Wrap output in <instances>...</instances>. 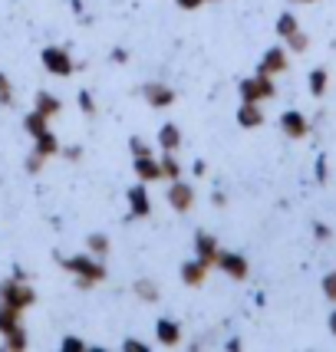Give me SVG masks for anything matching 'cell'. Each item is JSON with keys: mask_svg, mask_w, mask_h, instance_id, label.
Returning <instances> with one entry per match:
<instances>
[{"mask_svg": "<svg viewBox=\"0 0 336 352\" xmlns=\"http://www.w3.org/2000/svg\"><path fill=\"white\" fill-rule=\"evenodd\" d=\"M211 201H214V208H224V204H228V198H224L221 191H214V195H211Z\"/></svg>", "mask_w": 336, "mask_h": 352, "instance_id": "40", "label": "cell"}, {"mask_svg": "<svg viewBox=\"0 0 336 352\" xmlns=\"http://www.w3.org/2000/svg\"><path fill=\"white\" fill-rule=\"evenodd\" d=\"M280 132L291 142H300V138L310 135V119L304 112H297V109H287V112H280Z\"/></svg>", "mask_w": 336, "mask_h": 352, "instance_id": "9", "label": "cell"}, {"mask_svg": "<svg viewBox=\"0 0 336 352\" xmlns=\"http://www.w3.org/2000/svg\"><path fill=\"white\" fill-rule=\"evenodd\" d=\"M0 303H7V307L14 309H30L36 303V290H33L27 280H17V276H7V280H0Z\"/></svg>", "mask_w": 336, "mask_h": 352, "instance_id": "2", "label": "cell"}, {"mask_svg": "<svg viewBox=\"0 0 336 352\" xmlns=\"http://www.w3.org/2000/svg\"><path fill=\"white\" fill-rule=\"evenodd\" d=\"M320 293H323V300H330L336 307V270H330V274L320 280Z\"/></svg>", "mask_w": 336, "mask_h": 352, "instance_id": "28", "label": "cell"}, {"mask_svg": "<svg viewBox=\"0 0 336 352\" xmlns=\"http://www.w3.org/2000/svg\"><path fill=\"white\" fill-rule=\"evenodd\" d=\"M60 138L53 135V129H43L40 135H33V152H40L43 158H53V155H60Z\"/></svg>", "mask_w": 336, "mask_h": 352, "instance_id": "17", "label": "cell"}, {"mask_svg": "<svg viewBox=\"0 0 336 352\" xmlns=\"http://www.w3.org/2000/svg\"><path fill=\"white\" fill-rule=\"evenodd\" d=\"M142 99L152 109H171L178 96H175V89H171L168 82H145V86H142Z\"/></svg>", "mask_w": 336, "mask_h": 352, "instance_id": "10", "label": "cell"}, {"mask_svg": "<svg viewBox=\"0 0 336 352\" xmlns=\"http://www.w3.org/2000/svg\"><path fill=\"white\" fill-rule=\"evenodd\" d=\"M132 293H136L142 303H158V300H162L158 283H155V280H149V276H138L136 283H132Z\"/></svg>", "mask_w": 336, "mask_h": 352, "instance_id": "19", "label": "cell"}, {"mask_svg": "<svg viewBox=\"0 0 336 352\" xmlns=\"http://www.w3.org/2000/svg\"><path fill=\"white\" fill-rule=\"evenodd\" d=\"M306 86H310V96H313V99H323V96H326V86H330V69H323V66L310 69Z\"/></svg>", "mask_w": 336, "mask_h": 352, "instance_id": "20", "label": "cell"}, {"mask_svg": "<svg viewBox=\"0 0 336 352\" xmlns=\"http://www.w3.org/2000/svg\"><path fill=\"white\" fill-rule=\"evenodd\" d=\"M191 171H195V175H198V178H201V175H204V171H208V165H204V162H201V158H198V162H195V165H191Z\"/></svg>", "mask_w": 336, "mask_h": 352, "instance_id": "41", "label": "cell"}, {"mask_svg": "<svg viewBox=\"0 0 336 352\" xmlns=\"http://www.w3.org/2000/svg\"><path fill=\"white\" fill-rule=\"evenodd\" d=\"M165 198L178 214H188V211L195 208V188H191L188 182H182V178H175V182H168Z\"/></svg>", "mask_w": 336, "mask_h": 352, "instance_id": "7", "label": "cell"}, {"mask_svg": "<svg viewBox=\"0 0 336 352\" xmlns=\"http://www.w3.org/2000/svg\"><path fill=\"white\" fill-rule=\"evenodd\" d=\"M208 3H211V0H208Z\"/></svg>", "mask_w": 336, "mask_h": 352, "instance_id": "45", "label": "cell"}, {"mask_svg": "<svg viewBox=\"0 0 336 352\" xmlns=\"http://www.w3.org/2000/svg\"><path fill=\"white\" fill-rule=\"evenodd\" d=\"M238 125H241V129H260V125H264L260 102H241V109H238Z\"/></svg>", "mask_w": 336, "mask_h": 352, "instance_id": "18", "label": "cell"}, {"mask_svg": "<svg viewBox=\"0 0 336 352\" xmlns=\"http://www.w3.org/2000/svg\"><path fill=\"white\" fill-rule=\"evenodd\" d=\"M109 60L116 63V66H125V63H129V50H125V46H112V50H109Z\"/></svg>", "mask_w": 336, "mask_h": 352, "instance_id": "35", "label": "cell"}, {"mask_svg": "<svg viewBox=\"0 0 336 352\" xmlns=\"http://www.w3.org/2000/svg\"><path fill=\"white\" fill-rule=\"evenodd\" d=\"M191 244H195V257H198V261H204L208 267H214V261H218V250H221V247H218V237H214V234H208V230H195V241H191Z\"/></svg>", "mask_w": 336, "mask_h": 352, "instance_id": "13", "label": "cell"}, {"mask_svg": "<svg viewBox=\"0 0 336 352\" xmlns=\"http://www.w3.org/2000/svg\"><path fill=\"white\" fill-rule=\"evenodd\" d=\"M155 342L165 346V349L178 346V342H182V326H178V320H171V316L155 320Z\"/></svg>", "mask_w": 336, "mask_h": 352, "instance_id": "12", "label": "cell"}, {"mask_svg": "<svg viewBox=\"0 0 336 352\" xmlns=\"http://www.w3.org/2000/svg\"><path fill=\"white\" fill-rule=\"evenodd\" d=\"M132 171H136L138 182H145V184H152L162 178V165H158L155 155H136V158H132Z\"/></svg>", "mask_w": 336, "mask_h": 352, "instance_id": "14", "label": "cell"}, {"mask_svg": "<svg viewBox=\"0 0 336 352\" xmlns=\"http://www.w3.org/2000/svg\"><path fill=\"white\" fill-rule=\"evenodd\" d=\"M56 263H60L63 270L76 280L79 290H92V287H99V283L109 276L103 257H92L90 250H86V254H73V257H63V254H56Z\"/></svg>", "mask_w": 336, "mask_h": 352, "instance_id": "1", "label": "cell"}, {"mask_svg": "<svg viewBox=\"0 0 336 352\" xmlns=\"http://www.w3.org/2000/svg\"><path fill=\"white\" fill-rule=\"evenodd\" d=\"M40 63H43L46 73H50V76H56V79L73 76V73L79 69V63H73V53H70L66 46H43Z\"/></svg>", "mask_w": 336, "mask_h": 352, "instance_id": "3", "label": "cell"}, {"mask_svg": "<svg viewBox=\"0 0 336 352\" xmlns=\"http://www.w3.org/2000/svg\"><path fill=\"white\" fill-rule=\"evenodd\" d=\"M204 3H208V0H175V7H178V10H188V14H191V10H201Z\"/></svg>", "mask_w": 336, "mask_h": 352, "instance_id": "38", "label": "cell"}, {"mask_svg": "<svg viewBox=\"0 0 336 352\" xmlns=\"http://www.w3.org/2000/svg\"><path fill=\"white\" fill-rule=\"evenodd\" d=\"M313 237H317V241H320V244H326V241H330V237H333V230L326 228V224H323V221H313Z\"/></svg>", "mask_w": 336, "mask_h": 352, "instance_id": "36", "label": "cell"}, {"mask_svg": "<svg viewBox=\"0 0 336 352\" xmlns=\"http://www.w3.org/2000/svg\"><path fill=\"white\" fill-rule=\"evenodd\" d=\"M76 106H79V112H83L86 119H96V116H99V106H96V99H92L90 89H83L76 96Z\"/></svg>", "mask_w": 336, "mask_h": 352, "instance_id": "27", "label": "cell"}, {"mask_svg": "<svg viewBox=\"0 0 336 352\" xmlns=\"http://www.w3.org/2000/svg\"><path fill=\"white\" fill-rule=\"evenodd\" d=\"M158 165H162V178H165V182L182 178V162H178V152H162L158 155Z\"/></svg>", "mask_w": 336, "mask_h": 352, "instance_id": "23", "label": "cell"}, {"mask_svg": "<svg viewBox=\"0 0 336 352\" xmlns=\"http://www.w3.org/2000/svg\"><path fill=\"white\" fill-rule=\"evenodd\" d=\"M155 145H158L162 152H178V148H182V129L175 122H165L155 132Z\"/></svg>", "mask_w": 336, "mask_h": 352, "instance_id": "15", "label": "cell"}, {"mask_svg": "<svg viewBox=\"0 0 336 352\" xmlns=\"http://www.w3.org/2000/svg\"><path fill=\"white\" fill-rule=\"evenodd\" d=\"M123 349L125 352H149V346H145V342H142V339H123Z\"/></svg>", "mask_w": 336, "mask_h": 352, "instance_id": "37", "label": "cell"}, {"mask_svg": "<svg viewBox=\"0 0 336 352\" xmlns=\"http://www.w3.org/2000/svg\"><path fill=\"white\" fill-rule=\"evenodd\" d=\"M46 162H50V158H43L40 152H30V155H27V171H30V175H40Z\"/></svg>", "mask_w": 336, "mask_h": 352, "instance_id": "32", "label": "cell"}, {"mask_svg": "<svg viewBox=\"0 0 336 352\" xmlns=\"http://www.w3.org/2000/svg\"><path fill=\"white\" fill-rule=\"evenodd\" d=\"M291 3H313V0H291Z\"/></svg>", "mask_w": 336, "mask_h": 352, "instance_id": "44", "label": "cell"}, {"mask_svg": "<svg viewBox=\"0 0 336 352\" xmlns=\"http://www.w3.org/2000/svg\"><path fill=\"white\" fill-rule=\"evenodd\" d=\"M178 274H182V283L185 287H204V280H208V274H211V267L204 261H198V257H191V261H185L182 267H178Z\"/></svg>", "mask_w": 336, "mask_h": 352, "instance_id": "11", "label": "cell"}, {"mask_svg": "<svg viewBox=\"0 0 336 352\" xmlns=\"http://www.w3.org/2000/svg\"><path fill=\"white\" fill-rule=\"evenodd\" d=\"M27 342H30V336H27V329H23V326H17L14 333H7V336H3V349H10V352H23V349H27Z\"/></svg>", "mask_w": 336, "mask_h": 352, "instance_id": "24", "label": "cell"}, {"mask_svg": "<svg viewBox=\"0 0 336 352\" xmlns=\"http://www.w3.org/2000/svg\"><path fill=\"white\" fill-rule=\"evenodd\" d=\"M33 109L40 112V116H46V119H56L63 112V102L53 96V92H46V89H40L36 96H33Z\"/></svg>", "mask_w": 336, "mask_h": 352, "instance_id": "16", "label": "cell"}, {"mask_svg": "<svg viewBox=\"0 0 336 352\" xmlns=\"http://www.w3.org/2000/svg\"><path fill=\"white\" fill-rule=\"evenodd\" d=\"M60 155L66 162H79V158H83V148H79V145H66V148H60Z\"/></svg>", "mask_w": 336, "mask_h": 352, "instance_id": "39", "label": "cell"}, {"mask_svg": "<svg viewBox=\"0 0 336 352\" xmlns=\"http://www.w3.org/2000/svg\"><path fill=\"white\" fill-rule=\"evenodd\" d=\"M326 322H330V333L336 336V307H333V313H330V320H326Z\"/></svg>", "mask_w": 336, "mask_h": 352, "instance_id": "42", "label": "cell"}, {"mask_svg": "<svg viewBox=\"0 0 336 352\" xmlns=\"http://www.w3.org/2000/svg\"><path fill=\"white\" fill-rule=\"evenodd\" d=\"M284 46H287L291 53H306V50H310V36L300 30V33H297V36L291 40V43H284Z\"/></svg>", "mask_w": 336, "mask_h": 352, "instance_id": "31", "label": "cell"}, {"mask_svg": "<svg viewBox=\"0 0 336 352\" xmlns=\"http://www.w3.org/2000/svg\"><path fill=\"white\" fill-rule=\"evenodd\" d=\"M297 33H300V23H297V16H293L291 10H284V14L277 16V36H280L284 43H291Z\"/></svg>", "mask_w": 336, "mask_h": 352, "instance_id": "22", "label": "cell"}, {"mask_svg": "<svg viewBox=\"0 0 336 352\" xmlns=\"http://www.w3.org/2000/svg\"><path fill=\"white\" fill-rule=\"evenodd\" d=\"M17 326H23V313L14 307H7V303H0V336L14 333Z\"/></svg>", "mask_w": 336, "mask_h": 352, "instance_id": "21", "label": "cell"}, {"mask_svg": "<svg viewBox=\"0 0 336 352\" xmlns=\"http://www.w3.org/2000/svg\"><path fill=\"white\" fill-rule=\"evenodd\" d=\"M129 152H132V158H136V155H152V145L142 135H132L129 138Z\"/></svg>", "mask_w": 336, "mask_h": 352, "instance_id": "30", "label": "cell"}, {"mask_svg": "<svg viewBox=\"0 0 336 352\" xmlns=\"http://www.w3.org/2000/svg\"><path fill=\"white\" fill-rule=\"evenodd\" d=\"M10 276H17V280H27V270H23V267H14V274Z\"/></svg>", "mask_w": 336, "mask_h": 352, "instance_id": "43", "label": "cell"}, {"mask_svg": "<svg viewBox=\"0 0 336 352\" xmlns=\"http://www.w3.org/2000/svg\"><path fill=\"white\" fill-rule=\"evenodd\" d=\"M23 129H27V135H40V132H43V129H50V119H46V116H40V112H36V109H33V112H27V119H23Z\"/></svg>", "mask_w": 336, "mask_h": 352, "instance_id": "25", "label": "cell"}, {"mask_svg": "<svg viewBox=\"0 0 336 352\" xmlns=\"http://www.w3.org/2000/svg\"><path fill=\"white\" fill-rule=\"evenodd\" d=\"M60 349H63V352H83V349H86V339H79V336H63Z\"/></svg>", "mask_w": 336, "mask_h": 352, "instance_id": "33", "label": "cell"}, {"mask_svg": "<svg viewBox=\"0 0 336 352\" xmlns=\"http://www.w3.org/2000/svg\"><path fill=\"white\" fill-rule=\"evenodd\" d=\"M86 250H90L92 257H106L109 254V237L106 234H90V237H86Z\"/></svg>", "mask_w": 336, "mask_h": 352, "instance_id": "26", "label": "cell"}, {"mask_svg": "<svg viewBox=\"0 0 336 352\" xmlns=\"http://www.w3.org/2000/svg\"><path fill=\"white\" fill-rule=\"evenodd\" d=\"M238 92H241V102H267L277 96L274 76H264V73H254L238 82Z\"/></svg>", "mask_w": 336, "mask_h": 352, "instance_id": "4", "label": "cell"}, {"mask_svg": "<svg viewBox=\"0 0 336 352\" xmlns=\"http://www.w3.org/2000/svg\"><path fill=\"white\" fill-rule=\"evenodd\" d=\"M125 208H129V217H132V221L152 217V195H149V184L138 182V184H132V188H125Z\"/></svg>", "mask_w": 336, "mask_h": 352, "instance_id": "5", "label": "cell"}, {"mask_svg": "<svg viewBox=\"0 0 336 352\" xmlns=\"http://www.w3.org/2000/svg\"><path fill=\"white\" fill-rule=\"evenodd\" d=\"M214 267H218L224 276L238 280V283L251 276V263H247V257H244V254H234V250H218V261H214Z\"/></svg>", "mask_w": 336, "mask_h": 352, "instance_id": "6", "label": "cell"}, {"mask_svg": "<svg viewBox=\"0 0 336 352\" xmlns=\"http://www.w3.org/2000/svg\"><path fill=\"white\" fill-rule=\"evenodd\" d=\"M0 106H14V86H10V79L7 73H0Z\"/></svg>", "mask_w": 336, "mask_h": 352, "instance_id": "29", "label": "cell"}, {"mask_svg": "<svg viewBox=\"0 0 336 352\" xmlns=\"http://www.w3.org/2000/svg\"><path fill=\"white\" fill-rule=\"evenodd\" d=\"M313 178L320 184H326V178H330V162H326V155H320L317 158V168H313Z\"/></svg>", "mask_w": 336, "mask_h": 352, "instance_id": "34", "label": "cell"}, {"mask_svg": "<svg viewBox=\"0 0 336 352\" xmlns=\"http://www.w3.org/2000/svg\"><path fill=\"white\" fill-rule=\"evenodd\" d=\"M291 50L287 46H271L264 56H260L258 63V73H264V76H280V73H287V66H291Z\"/></svg>", "mask_w": 336, "mask_h": 352, "instance_id": "8", "label": "cell"}]
</instances>
